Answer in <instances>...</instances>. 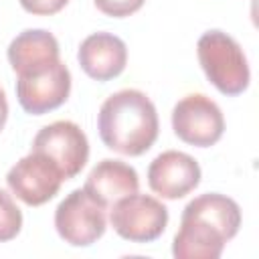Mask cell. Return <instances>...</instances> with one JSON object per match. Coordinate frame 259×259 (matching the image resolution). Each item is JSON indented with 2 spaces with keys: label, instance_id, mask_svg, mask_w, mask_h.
I'll return each instance as SVG.
<instances>
[{
  "label": "cell",
  "instance_id": "6da1fadb",
  "mask_svg": "<svg viewBox=\"0 0 259 259\" xmlns=\"http://www.w3.org/2000/svg\"><path fill=\"white\" fill-rule=\"evenodd\" d=\"M239 227L241 208L233 198L219 192L200 194L182 210L172 253L176 259H217Z\"/></svg>",
  "mask_w": 259,
  "mask_h": 259
},
{
  "label": "cell",
  "instance_id": "7a4b0ae2",
  "mask_svg": "<svg viewBox=\"0 0 259 259\" xmlns=\"http://www.w3.org/2000/svg\"><path fill=\"white\" fill-rule=\"evenodd\" d=\"M158 113L150 97L138 89L111 93L97 115L101 142L123 156H142L158 138Z\"/></svg>",
  "mask_w": 259,
  "mask_h": 259
},
{
  "label": "cell",
  "instance_id": "3957f363",
  "mask_svg": "<svg viewBox=\"0 0 259 259\" xmlns=\"http://www.w3.org/2000/svg\"><path fill=\"white\" fill-rule=\"evenodd\" d=\"M196 51L204 75L223 95H239L249 87V63L233 36L223 30H208L198 38Z\"/></svg>",
  "mask_w": 259,
  "mask_h": 259
},
{
  "label": "cell",
  "instance_id": "277c9868",
  "mask_svg": "<svg viewBox=\"0 0 259 259\" xmlns=\"http://www.w3.org/2000/svg\"><path fill=\"white\" fill-rule=\"evenodd\" d=\"M105 206L83 188L67 194L55 210V229L59 237L73 247H89L103 237L107 221Z\"/></svg>",
  "mask_w": 259,
  "mask_h": 259
},
{
  "label": "cell",
  "instance_id": "5b68a950",
  "mask_svg": "<svg viewBox=\"0 0 259 259\" xmlns=\"http://www.w3.org/2000/svg\"><path fill=\"white\" fill-rule=\"evenodd\" d=\"M109 221L121 239L132 243H152L166 231L168 208L150 194L134 192L111 204Z\"/></svg>",
  "mask_w": 259,
  "mask_h": 259
},
{
  "label": "cell",
  "instance_id": "8992f818",
  "mask_svg": "<svg viewBox=\"0 0 259 259\" xmlns=\"http://www.w3.org/2000/svg\"><path fill=\"white\" fill-rule=\"evenodd\" d=\"M172 130L184 144L208 148L223 138L225 117L221 107L210 97L190 93L174 105Z\"/></svg>",
  "mask_w": 259,
  "mask_h": 259
},
{
  "label": "cell",
  "instance_id": "52a82bcc",
  "mask_svg": "<svg viewBox=\"0 0 259 259\" xmlns=\"http://www.w3.org/2000/svg\"><path fill=\"white\" fill-rule=\"evenodd\" d=\"M71 91V73L59 59L42 69L22 73L16 81V97L26 113L42 115L61 107Z\"/></svg>",
  "mask_w": 259,
  "mask_h": 259
},
{
  "label": "cell",
  "instance_id": "ba28073f",
  "mask_svg": "<svg viewBox=\"0 0 259 259\" xmlns=\"http://www.w3.org/2000/svg\"><path fill=\"white\" fill-rule=\"evenodd\" d=\"M32 152L51 158L63 172L65 180H69L85 168L89 158V142L77 123L59 119L38 130L32 140Z\"/></svg>",
  "mask_w": 259,
  "mask_h": 259
},
{
  "label": "cell",
  "instance_id": "9c48e42d",
  "mask_svg": "<svg viewBox=\"0 0 259 259\" xmlns=\"http://www.w3.org/2000/svg\"><path fill=\"white\" fill-rule=\"evenodd\" d=\"M65 182L59 166L45 154L30 152L20 158L6 174L8 188L28 206H40L49 202Z\"/></svg>",
  "mask_w": 259,
  "mask_h": 259
},
{
  "label": "cell",
  "instance_id": "30bf717a",
  "mask_svg": "<svg viewBox=\"0 0 259 259\" xmlns=\"http://www.w3.org/2000/svg\"><path fill=\"white\" fill-rule=\"evenodd\" d=\"M200 182V166L198 162L176 150L162 152L156 156L148 168V184L150 188L168 200H176L192 192Z\"/></svg>",
  "mask_w": 259,
  "mask_h": 259
},
{
  "label": "cell",
  "instance_id": "8fae6325",
  "mask_svg": "<svg viewBox=\"0 0 259 259\" xmlns=\"http://www.w3.org/2000/svg\"><path fill=\"white\" fill-rule=\"evenodd\" d=\"M79 65L95 81H109L117 77L127 63L125 42L111 32L89 34L77 53Z\"/></svg>",
  "mask_w": 259,
  "mask_h": 259
},
{
  "label": "cell",
  "instance_id": "7c38bea8",
  "mask_svg": "<svg viewBox=\"0 0 259 259\" xmlns=\"http://www.w3.org/2000/svg\"><path fill=\"white\" fill-rule=\"evenodd\" d=\"M138 188H140L138 172L130 164L111 158H105L97 166H93L83 186V190L89 192L105 208L111 206L115 200L138 192Z\"/></svg>",
  "mask_w": 259,
  "mask_h": 259
},
{
  "label": "cell",
  "instance_id": "4fadbf2b",
  "mask_svg": "<svg viewBox=\"0 0 259 259\" xmlns=\"http://www.w3.org/2000/svg\"><path fill=\"white\" fill-rule=\"evenodd\" d=\"M59 61L57 38L42 28H30L20 32L8 47V63L16 75L30 73Z\"/></svg>",
  "mask_w": 259,
  "mask_h": 259
},
{
  "label": "cell",
  "instance_id": "5bb4252c",
  "mask_svg": "<svg viewBox=\"0 0 259 259\" xmlns=\"http://www.w3.org/2000/svg\"><path fill=\"white\" fill-rule=\"evenodd\" d=\"M22 229V212L12 196L0 188V243L12 241Z\"/></svg>",
  "mask_w": 259,
  "mask_h": 259
},
{
  "label": "cell",
  "instance_id": "9a60e30c",
  "mask_svg": "<svg viewBox=\"0 0 259 259\" xmlns=\"http://www.w3.org/2000/svg\"><path fill=\"white\" fill-rule=\"evenodd\" d=\"M93 2L97 10H101L103 14L113 16V18H123V16L138 12L146 0H93Z\"/></svg>",
  "mask_w": 259,
  "mask_h": 259
},
{
  "label": "cell",
  "instance_id": "2e32d148",
  "mask_svg": "<svg viewBox=\"0 0 259 259\" xmlns=\"http://www.w3.org/2000/svg\"><path fill=\"white\" fill-rule=\"evenodd\" d=\"M67 2L69 0H20V6L30 14L51 16V14H57L59 10H63L67 6Z\"/></svg>",
  "mask_w": 259,
  "mask_h": 259
},
{
  "label": "cell",
  "instance_id": "e0dca14e",
  "mask_svg": "<svg viewBox=\"0 0 259 259\" xmlns=\"http://www.w3.org/2000/svg\"><path fill=\"white\" fill-rule=\"evenodd\" d=\"M6 117H8V101H6V93L4 89L0 87V132L6 123Z\"/></svg>",
  "mask_w": 259,
  "mask_h": 259
}]
</instances>
